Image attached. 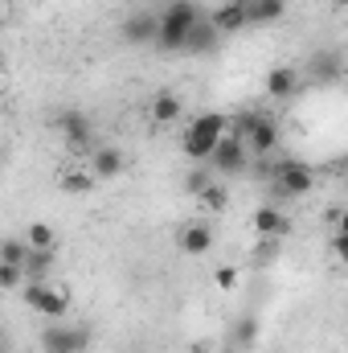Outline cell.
Segmentation results:
<instances>
[{"instance_id":"20","label":"cell","mask_w":348,"mask_h":353,"mask_svg":"<svg viewBox=\"0 0 348 353\" xmlns=\"http://www.w3.org/2000/svg\"><path fill=\"white\" fill-rule=\"evenodd\" d=\"M21 239L29 243V251H58V230L50 222H29Z\"/></svg>"},{"instance_id":"27","label":"cell","mask_w":348,"mask_h":353,"mask_svg":"<svg viewBox=\"0 0 348 353\" xmlns=\"http://www.w3.org/2000/svg\"><path fill=\"white\" fill-rule=\"evenodd\" d=\"M21 283H25V271L12 263H0V292H21Z\"/></svg>"},{"instance_id":"22","label":"cell","mask_w":348,"mask_h":353,"mask_svg":"<svg viewBox=\"0 0 348 353\" xmlns=\"http://www.w3.org/2000/svg\"><path fill=\"white\" fill-rule=\"evenodd\" d=\"M58 185H62V193H90L98 181L90 176L87 165H78V169H66V173L58 176Z\"/></svg>"},{"instance_id":"31","label":"cell","mask_w":348,"mask_h":353,"mask_svg":"<svg viewBox=\"0 0 348 353\" xmlns=\"http://www.w3.org/2000/svg\"><path fill=\"white\" fill-rule=\"evenodd\" d=\"M0 165H4V157H0Z\"/></svg>"},{"instance_id":"25","label":"cell","mask_w":348,"mask_h":353,"mask_svg":"<svg viewBox=\"0 0 348 353\" xmlns=\"http://www.w3.org/2000/svg\"><path fill=\"white\" fill-rule=\"evenodd\" d=\"M238 279H242V271L234 263H221L217 271H213V283H217V292H234L238 288Z\"/></svg>"},{"instance_id":"12","label":"cell","mask_w":348,"mask_h":353,"mask_svg":"<svg viewBox=\"0 0 348 353\" xmlns=\"http://www.w3.org/2000/svg\"><path fill=\"white\" fill-rule=\"evenodd\" d=\"M148 115H152V123L168 128V123H176V119L184 115V99H180L176 90H156L152 103H148Z\"/></svg>"},{"instance_id":"16","label":"cell","mask_w":348,"mask_h":353,"mask_svg":"<svg viewBox=\"0 0 348 353\" xmlns=\"http://www.w3.org/2000/svg\"><path fill=\"white\" fill-rule=\"evenodd\" d=\"M217 41H221V33L209 25V17H201V21L184 33V46H180V50H184V54H209Z\"/></svg>"},{"instance_id":"10","label":"cell","mask_w":348,"mask_h":353,"mask_svg":"<svg viewBox=\"0 0 348 353\" xmlns=\"http://www.w3.org/2000/svg\"><path fill=\"white\" fill-rule=\"evenodd\" d=\"M87 169L94 181H115V176H123V169H127V157H123L119 144H94L87 152Z\"/></svg>"},{"instance_id":"17","label":"cell","mask_w":348,"mask_h":353,"mask_svg":"<svg viewBox=\"0 0 348 353\" xmlns=\"http://www.w3.org/2000/svg\"><path fill=\"white\" fill-rule=\"evenodd\" d=\"M307 74H312L316 83H340V79H345V62H340L336 50H320V54L312 58Z\"/></svg>"},{"instance_id":"8","label":"cell","mask_w":348,"mask_h":353,"mask_svg":"<svg viewBox=\"0 0 348 353\" xmlns=\"http://www.w3.org/2000/svg\"><path fill=\"white\" fill-rule=\"evenodd\" d=\"M87 350H90V329H83V325L50 321V329L41 333V353H87Z\"/></svg>"},{"instance_id":"11","label":"cell","mask_w":348,"mask_h":353,"mask_svg":"<svg viewBox=\"0 0 348 353\" xmlns=\"http://www.w3.org/2000/svg\"><path fill=\"white\" fill-rule=\"evenodd\" d=\"M250 230L259 234V239H283L287 230H291V218H287V210L279 205V201H262L259 210L250 214Z\"/></svg>"},{"instance_id":"19","label":"cell","mask_w":348,"mask_h":353,"mask_svg":"<svg viewBox=\"0 0 348 353\" xmlns=\"http://www.w3.org/2000/svg\"><path fill=\"white\" fill-rule=\"evenodd\" d=\"M54 259H58V251H29L25 263H21L25 283H41V279H50V275H54Z\"/></svg>"},{"instance_id":"29","label":"cell","mask_w":348,"mask_h":353,"mask_svg":"<svg viewBox=\"0 0 348 353\" xmlns=\"http://www.w3.org/2000/svg\"><path fill=\"white\" fill-rule=\"evenodd\" d=\"M234 4H242V0H234Z\"/></svg>"},{"instance_id":"2","label":"cell","mask_w":348,"mask_h":353,"mask_svg":"<svg viewBox=\"0 0 348 353\" xmlns=\"http://www.w3.org/2000/svg\"><path fill=\"white\" fill-rule=\"evenodd\" d=\"M205 12H201V4L197 0H168L164 8H160V33H156V50H164V54H180V46H184V33L201 21Z\"/></svg>"},{"instance_id":"21","label":"cell","mask_w":348,"mask_h":353,"mask_svg":"<svg viewBox=\"0 0 348 353\" xmlns=\"http://www.w3.org/2000/svg\"><path fill=\"white\" fill-rule=\"evenodd\" d=\"M197 205H201L205 214H221V210L230 205V189L221 185V176H217V181H209V185L197 193Z\"/></svg>"},{"instance_id":"5","label":"cell","mask_w":348,"mask_h":353,"mask_svg":"<svg viewBox=\"0 0 348 353\" xmlns=\"http://www.w3.org/2000/svg\"><path fill=\"white\" fill-rule=\"evenodd\" d=\"M238 136H242V144H246L250 157H270L279 148V123L266 111H246L238 119Z\"/></svg>"},{"instance_id":"14","label":"cell","mask_w":348,"mask_h":353,"mask_svg":"<svg viewBox=\"0 0 348 353\" xmlns=\"http://www.w3.org/2000/svg\"><path fill=\"white\" fill-rule=\"evenodd\" d=\"M209 247H213V226H209V222H188V226L180 230V251H184V255L201 259V255H209Z\"/></svg>"},{"instance_id":"18","label":"cell","mask_w":348,"mask_h":353,"mask_svg":"<svg viewBox=\"0 0 348 353\" xmlns=\"http://www.w3.org/2000/svg\"><path fill=\"white\" fill-rule=\"evenodd\" d=\"M246 25H274L287 12V0H242Z\"/></svg>"},{"instance_id":"13","label":"cell","mask_w":348,"mask_h":353,"mask_svg":"<svg viewBox=\"0 0 348 353\" xmlns=\"http://www.w3.org/2000/svg\"><path fill=\"white\" fill-rule=\"evenodd\" d=\"M299 87H303V74L295 66H270L266 70V94L270 99H291Z\"/></svg>"},{"instance_id":"15","label":"cell","mask_w":348,"mask_h":353,"mask_svg":"<svg viewBox=\"0 0 348 353\" xmlns=\"http://www.w3.org/2000/svg\"><path fill=\"white\" fill-rule=\"evenodd\" d=\"M209 17V25L226 37V33H238V29H246V12H242V4H234V0H226V4H217L213 12H205Z\"/></svg>"},{"instance_id":"28","label":"cell","mask_w":348,"mask_h":353,"mask_svg":"<svg viewBox=\"0 0 348 353\" xmlns=\"http://www.w3.org/2000/svg\"><path fill=\"white\" fill-rule=\"evenodd\" d=\"M0 353H8V341H4V337H0Z\"/></svg>"},{"instance_id":"30","label":"cell","mask_w":348,"mask_h":353,"mask_svg":"<svg viewBox=\"0 0 348 353\" xmlns=\"http://www.w3.org/2000/svg\"><path fill=\"white\" fill-rule=\"evenodd\" d=\"M0 21H4V12H0Z\"/></svg>"},{"instance_id":"24","label":"cell","mask_w":348,"mask_h":353,"mask_svg":"<svg viewBox=\"0 0 348 353\" xmlns=\"http://www.w3.org/2000/svg\"><path fill=\"white\" fill-rule=\"evenodd\" d=\"M25 255H29V243H25V239H0V263L21 267Z\"/></svg>"},{"instance_id":"23","label":"cell","mask_w":348,"mask_h":353,"mask_svg":"<svg viewBox=\"0 0 348 353\" xmlns=\"http://www.w3.org/2000/svg\"><path fill=\"white\" fill-rule=\"evenodd\" d=\"M230 341H234L238 350H250V345L259 341V321H254V316H238V325H234Z\"/></svg>"},{"instance_id":"9","label":"cell","mask_w":348,"mask_h":353,"mask_svg":"<svg viewBox=\"0 0 348 353\" xmlns=\"http://www.w3.org/2000/svg\"><path fill=\"white\" fill-rule=\"evenodd\" d=\"M156 33H160V12H152V8L127 12L123 25H119V37L127 46H156Z\"/></svg>"},{"instance_id":"6","label":"cell","mask_w":348,"mask_h":353,"mask_svg":"<svg viewBox=\"0 0 348 353\" xmlns=\"http://www.w3.org/2000/svg\"><path fill=\"white\" fill-rule=\"evenodd\" d=\"M246 165H250V152H246V144H242L238 132H226V136L213 144L209 161H205V169L213 176H234V173H242Z\"/></svg>"},{"instance_id":"1","label":"cell","mask_w":348,"mask_h":353,"mask_svg":"<svg viewBox=\"0 0 348 353\" xmlns=\"http://www.w3.org/2000/svg\"><path fill=\"white\" fill-rule=\"evenodd\" d=\"M226 132H230V115H226V111H201L197 119H188V128H184V136H180V148H184V157H188L193 165H205L209 152H213V144H217Z\"/></svg>"},{"instance_id":"7","label":"cell","mask_w":348,"mask_h":353,"mask_svg":"<svg viewBox=\"0 0 348 353\" xmlns=\"http://www.w3.org/2000/svg\"><path fill=\"white\" fill-rule=\"evenodd\" d=\"M54 128L62 132L66 148L78 152V157H87L90 148L98 144V140H94V123H90L87 111H74V107H70V111H58V115H54Z\"/></svg>"},{"instance_id":"3","label":"cell","mask_w":348,"mask_h":353,"mask_svg":"<svg viewBox=\"0 0 348 353\" xmlns=\"http://www.w3.org/2000/svg\"><path fill=\"white\" fill-rule=\"evenodd\" d=\"M21 304L45 321H66L70 312V292L54 279H41V283H21Z\"/></svg>"},{"instance_id":"4","label":"cell","mask_w":348,"mask_h":353,"mask_svg":"<svg viewBox=\"0 0 348 353\" xmlns=\"http://www.w3.org/2000/svg\"><path fill=\"white\" fill-rule=\"evenodd\" d=\"M270 189H274V197H283V201L307 197V193L316 189V169L303 165V161H279V165L270 169Z\"/></svg>"},{"instance_id":"26","label":"cell","mask_w":348,"mask_h":353,"mask_svg":"<svg viewBox=\"0 0 348 353\" xmlns=\"http://www.w3.org/2000/svg\"><path fill=\"white\" fill-rule=\"evenodd\" d=\"M209 181H217V176L209 173V169H205V165H197V169H193V173L184 176V193H188V197H197V193H201V189H205V185H209Z\"/></svg>"}]
</instances>
